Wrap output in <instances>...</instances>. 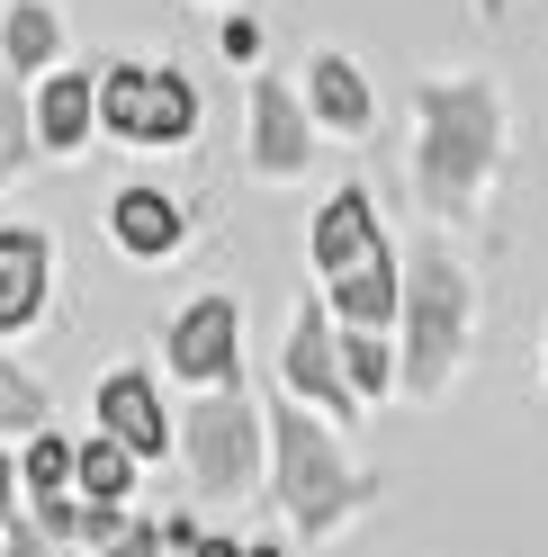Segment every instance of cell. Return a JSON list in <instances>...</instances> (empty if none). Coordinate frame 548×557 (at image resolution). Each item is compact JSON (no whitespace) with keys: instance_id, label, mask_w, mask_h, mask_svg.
<instances>
[{"instance_id":"cell-1","label":"cell","mask_w":548,"mask_h":557,"mask_svg":"<svg viewBox=\"0 0 548 557\" xmlns=\"http://www.w3.org/2000/svg\"><path fill=\"white\" fill-rule=\"evenodd\" d=\"M495 90L486 82H432L423 90V189L432 198H468L495 162Z\"/></svg>"},{"instance_id":"cell-2","label":"cell","mask_w":548,"mask_h":557,"mask_svg":"<svg viewBox=\"0 0 548 557\" xmlns=\"http://www.w3.org/2000/svg\"><path fill=\"white\" fill-rule=\"evenodd\" d=\"M270 449H279V504L306 521V531H324L360 504V476H341L333 441L306 423V405H279V423H270Z\"/></svg>"},{"instance_id":"cell-3","label":"cell","mask_w":548,"mask_h":557,"mask_svg":"<svg viewBox=\"0 0 548 557\" xmlns=\"http://www.w3.org/2000/svg\"><path fill=\"white\" fill-rule=\"evenodd\" d=\"M189 468H198V485H216V495H244L261 476V423H252L244 377L216 387L208 405H189Z\"/></svg>"},{"instance_id":"cell-4","label":"cell","mask_w":548,"mask_h":557,"mask_svg":"<svg viewBox=\"0 0 548 557\" xmlns=\"http://www.w3.org/2000/svg\"><path fill=\"white\" fill-rule=\"evenodd\" d=\"M404 324H414V387H440L450 360H459V333H468V278L450 270V252H423L414 261Z\"/></svg>"},{"instance_id":"cell-5","label":"cell","mask_w":548,"mask_h":557,"mask_svg":"<svg viewBox=\"0 0 548 557\" xmlns=\"http://www.w3.org/2000/svg\"><path fill=\"white\" fill-rule=\"evenodd\" d=\"M99 117H109L126 145H171V135L198 126V99L180 73H145V63H117L109 82H99Z\"/></svg>"},{"instance_id":"cell-6","label":"cell","mask_w":548,"mask_h":557,"mask_svg":"<svg viewBox=\"0 0 548 557\" xmlns=\"http://www.w3.org/2000/svg\"><path fill=\"white\" fill-rule=\"evenodd\" d=\"M234 342H244V306L234 297H198L180 324H171V369L198 377V387H234Z\"/></svg>"},{"instance_id":"cell-7","label":"cell","mask_w":548,"mask_h":557,"mask_svg":"<svg viewBox=\"0 0 548 557\" xmlns=\"http://www.w3.org/2000/svg\"><path fill=\"white\" fill-rule=\"evenodd\" d=\"M288 387L306 405H351V369H341V333L324 324V306H297L288 333Z\"/></svg>"},{"instance_id":"cell-8","label":"cell","mask_w":548,"mask_h":557,"mask_svg":"<svg viewBox=\"0 0 548 557\" xmlns=\"http://www.w3.org/2000/svg\"><path fill=\"white\" fill-rule=\"evenodd\" d=\"M387 252V234H378V207H369L360 189H341L324 216H315V261L333 270V278H351L360 261H378Z\"/></svg>"},{"instance_id":"cell-9","label":"cell","mask_w":548,"mask_h":557,"mask_svg":"<svg viewBox=\"0 0 548 557\" xmlns=\"http://www.w3.org/2000/svg\"><path fill=\"white\" fill-rule=\"evenodd\" d=\"M99 423H109L117 449L162 459V405H153V377H145V369H117L109 387H99Z\"/></svg>"},{"instance_id":"cell-10","label":"cell","mask_w":548,"mask_h":557,"mask_svg":"<svg viewBox=\"0 0 548 557\" xmlns=\"http://www.w3.org/2000/svg\"><path fill=\"white\" fill-rule=\"evenodd\" d=\"M252 162L261 171H306V117H297V90L288 82H261L252 90Z\"/></svg>"},{"instance_id":"cell-11","label":"cell","mask_w":548,"mask_h":557,"mask_svg":"<svg viewBox=\"0 0 548 557\" xmlns=\"http://www.w3.org/2000/svg\"><path fill=\"white\" fill-rule=\"evenodd\" d=\"M37 306H46V234L0 225V333L27 324Z\"/></svg>"},{"instance_id":"cell-12","label":"cell","mask_w":548,"mask_h":557,"mask_svg":"<svg viewBox=\"0 0 548 557\" xmlns=\"http://www.w3.org/2000/svg\"><path fill=\"white\" fill-rule=\"evenodd\" d=\"M306 99H315V117L333 135H360L369 126V82L351 73V54H315V63H306Z\"/></svg>"},{"instance_id":"cell-13","label":"cell","mask_w":548,"mask_h":557,"mask_svg":"<svg viewBox=\"0 0 548 557\" xmlns=\"http://www.w3.org/2000/svg\"><path fill=\"white\" fill-rule=\"evenodd\" d=\"M109 225H117V243H126V252H145V261H162L171 243H180V207H171L162 189H117V207H109Z\"/></svg>"},{"instance_id":"cell-14","label":"cell","mask_w":548,"mask_h":557,"mask_svg":"<svg viewBox=\"0 0 548 557\" xmlns=\"http://www.w3.org/2000/svg\"><path fill=\"white\" fill-rule=\"evenodd\" d=\"M333 315L360 324V333H378V324L396 315V261L378 252V261H360L351 278H333Z\"/></svg>"},{"instance_id":"cell-15","label":"cell","mask_w":548,"mask_h":557,"mask_svg":"<svg viewBox=\"0 0 548 557\" xmlns=\"http://www.w3.org/2000/svg\"><path fill=\"white\" fill-rule=\"evenodd\" d=\"M90 117H99L90 82H82V73H54V82H46V99H37V135H46V145H82Z\"/></svg>"},{"instance_id":"cell-16","label":"cell","mask_w":548,"mask_h":557,"mask_svg":"<svg viewBox=\"0 0 548 557\" xmlns=\"http://www.w3.org/2000/svg\"><path fill=\"white\" fill-rule=\"evenodd\" d=\"M0 63H10V73L54 63V10H46V0H18V10L0 18Z\"/></svg>"},{"instance_id":"cell-17","label":"cell","mask_w":548,"mask_h":557,"mask_svg":"<svg viewBox=\"0 0 548 557\" xmlns=\"http://www.w3.org/2000/svg\"><path fill=\"white\" fill-rule=\"evenodd\" d=\"M73 476H82V449H63V441L27 449V495L37 504H73Z\"/></svg>"},{"instance_id":"cell-18","label":"cell","mask_w":548,"mask_h":557,"mask_svg":"<svg viewBox=\"0 0 548 557\" xmlns=\"http://www.w3.org/2000/svg\"><path fill=\"white\" fill-rule=\"evenodd\" d=\"M126 459H135V449H117L109 432L82 441V485H90V504H117V495H126Z\"/></svg>"},{"instance_id":"cell-19","label":"cell","mask_w":548,"mask_h":557,"mask_svg":"<svg viewBox=\"0 0 548 557\" xmlns=\"http://www.w3.org/2000/svg\"><path fill=\"white\" fill-rule=\"evenodd\" d=\"M341 369H351V396H387V342H369V333H341Z\"/></svg>"},{"instance_id":"cell-20","label":"cell","mask_w":548,"mask_h":557,"mask_svg":"<svg viewBox=\"0 0 548 557\" xmlns=\"http://www.w3.org/2000/svg\"><path fill=\"white\" fill-rule=\"evenodd\" d=\"M37 413H46V387H37V377H18L10 360H0V432L37 423Z\"/></svg>"},{"instance_id":"cell-21","label":"cell","mask_w":548,"mask_h":557,"mask_svg":"<svg viewBox=\"0 0 548 557\" xmlns=\"http://www.w3.org/2000/svg\"><path fill=\"white\" fill-rule=\"evenodd\" d=\"M18 162H27V109H18V90L0 82V181H10Z\"/></svg>"},{"instance_id":"cell-22","label":"cell","mask_w":548,"mask_h":557,"mask_svg":"<svg viewBox=\"0 0 548 557\" xmlns=\"http://www.w3.org/2000/svg\"><path fill=\"white\" fill-rule=\"evenodd\" d=\"M0 557H63V540H54V531H27V521H10V531H0Z\"/></svg>"},{"instance_id":"cell-23","label":"cell","mask_w":548,"mask_h":557,"mask_svg":"<svg viewBox=\"0 0 548 557\" xmlns=\"http://www.w3.org/2000/svg\"><path fill=\"white\" fill-rule=\"evenodd\" d=\"M109 557H162V531H126V540H117Z\"/></svg>"},{"instance_id":"cell-24","label":"cell","mask_w":548,"mask_h":557,"mask_svg":"<svg viewBox=\"0 0 548 557\" xmlns=\"http://www.w3.org/2000/svg\"><path fill=\"white\" fill-rule=\"evenodd\" d=\"M10 476H18V468L0 459V531H10V521H18V485H10Z\"/></svg>"},{"instance_id":"cell-25","label":"cell","mask_w":548,"mask_h":557,"mask_svg":"<svg viewBox=\"0 0 548 557\" xmlns=\"http://www.w3.org/2000/svg\"><path fill=\"white\" fill-rule=\"evenodd\" d=\"M198 557H252V548H234V540H198Z\"/></svg>"},{"instance_id":"cell-26","label":"cell","mask_w":548,"mask_h":557,"mask_svg":"<svg viewBox=\"0 0 548 557\" xmlns=\"http://www.w3.org/2000/svg\"><path fill=\"white\" fill-rule=\"evenodd\" d=\"M162 557H198V548H162Z\"/></svg>"},{"instance_id":"cell-27","label":"cell","mask_w":548,"mask_h":557,"mask_svg":"<svg viewBox=\"0 0 548 557\" xmlns=\"http://www.w3.org/2000/svg\"><path fill=\"white\" fill-rule=\"evenodd\" d=\"M252 557H279V548H252Z\"/></svg>"}]
</instances>
